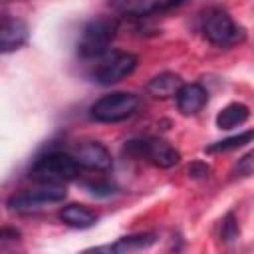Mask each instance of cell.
I'll list each match as a JSON object with an SVG mask.
<instances>
[{"label": "cell", "mask_w": 254, "mask_h": 254, "mask_svg": "<svg viewBox=\"0 0 254 254\" xmlns=\"http://www.w3.org/2000/svg\"><path fill=\"white\" fill-rule=\"evenodd\" d=\"M77 161L67 153H48L36 159L30 169V177L42 185H60L79 175Z\"/></svg>", "instance_id": "1"}, {"label": "cell", "mask_w": 254, "mask_h": 254, "mask_svg": "<svg viewBox=\"0 0 254 254\" xmlns=\"http://www.w3.org/2000/svg\"><path fill=\"white\" fill-rule=\"evenodd\" d=\"M115 32H117V22L113 18L99 16V18L89 20L79 34L77 54L87 60L101 58L109 50V44L115 38Z\"/></svg>", "instance_id": "2"}, {"label": "cell", "mask_w": 254, "mask_h": 254, "mask_svg": "<svg viewBox=\"0 0 254 254\" xmlns=\"http://www.w3.org/2000/svg\"><path fill=\"white\" fill-rule=\"evenodd\" d=\"M123 153L131 159H145L155 167L171 169L181 161V153L163 139H133L127 141Z\"/></svg>", "instance_id": "3"}, {"label": "cell", "mask_w": 254, "mask_h": 254, "mask_svg": "<svg viewBox=\"0 0 254 254\" xmlns=\"http://www.w3.org/2000/svg\"><path fill=\"white\" fill-rule=\"evenodd\" d=\"M141 105V99L135 93H127V91H115L109 95H103L101 99H97L91 109L89 115L91 119L99 121V123H117L123 121L127 117H131Z\"/></svg>", "instance_id": "4"}, {"label": "cell", "mask_w": 254, "mask_h": 254, "mask_svg": "<svg viewBox=\"0 0 254 254\" xmlns=\"http://www.w3.org/2000/svg\"><path fill=\"white\" fill-rule=\"evenodd\" d=\"M202 32L204 38L220 48H230L238 42L244 40V28H240L232 16L222 10V8H214L204 16V24H202Z\"/></svg>", "instance_id": "5"}, {"label": "cell", "mask_w": 254, "mask_h": 254, "mask_svg": "<svg viewBox=\"0 0 254 254\" xmlns=\"http://www.w3.org/2000/svg\"><path fill=\"white\" fill-rule=\"evenodd\" d=\"M135 67H137V58L131 52H123V50L109 52L107 50L99 58L93 77L101 85H111V83H117V81L129 77L135 71Z\"/></svg>", "instance_id": "6"}, {"label": "cell", "mask_w": 254, "mask_h": 254, "mask_svg": "<svg viewBox=\"0 0 254 254\" xmlns=\"http://www.w3.org/2000/svg\"><path fill=\"white\" fill-rule=\"evenodd\" d=\"M65 194H67L65 189L60 187V185H44V187L30 189V190L14 194L8 200V206L14 212H34V210H40L48 204L62 202L65 198Z\"/></svg>", "instance_id": "7"}, {"label": "cell", "mask_w": 254, "mask_h": 254, "mask_svg": "<svg viewBox=\"0 0 254 254\" xmlns=\"http://www.w3.org/2000/svg\"><path fill=\"white\" fill-rule=\"evenodd\" d=\"M71 157L77 161L79 167H85V169H91V171H107L113 165L111 153L107 151L105 145H101L97 141L79 143L71 151Z\"/></svg>", "instance_id": "8"}, {"label": "cell", "mask_w": 254, "mask_h": 254, "mask_svg": "<svg viewBox=\"0 0 254 254\" xmlns=\"http://www.w3.org/2000/svg\"><path fill=\"white\" fill-rule=\"evenodd\" d=\"M175 97H177V107L183 115L198 113L208 101V93L200 83H183L175 93Z\"/></svg>", "instance_id": "9"}, {"label": "cell", "mask_w": 254, "mask_h": 254, "mask_svg": "<svg viewBox=\"0 0 254 254\" xmlns=\"http://www.w3.org/2000/svg\"><path fill=\"white\" fill-rule=\"evenodd\" d=\"M28 26L22 20H0V52H14L28 42Z\"/></svg>", "instance_id": "10"}, {"label": "cell", "mask_w": 254, "mask_h": 254, "mask_svg": "<svg viewBox=\"0 0 254 254\" xmlns=\"http://www.w3.org/2000/svg\"><path fill=\"white\" fill-rule=\"evenodd\" d=\"M60 220L71 228H91L97 222V214L83 204H67L60 210Z\"/></svg>", "instance_id": "11"}, {"label": "cell", "mask_w": 254, "mask_h": 254, "mask_svg": "<svg viewBox=\"0 0 254 254\" xmlns=\"http://www.w3.org/2000/svg\"><path fill=\"white\" fill-rule=\"evenodd\" d=\"M181 85H183V81H181V77H179L177 73L165 71V73L155 75V77L147 83V91H149L153 97L167 99V97H175V93L179 91Z\"/></svg>", "instance_id": "12"}, {"label": "cell", "mask_w": 254, "mask_h": 254, "mask_svg": "<svg viewBox=\"0 0 254 254\" xmlns=\"http://www.w3.org/2000/svg\"><path fill=\"white\" fill-rule=\"evenodd\" d=\"M250 117V109L244 105V103H230L226 107H222L216 115V127L218 129H234L242 123H246Z\"/></svg>", "instance_id": "13"}, {"label": "cell", "mask_w": 254, "mask_h": 254, "mask_svg": "<svg viewBox=\"0 0 254 254\" xmlns=\"http://www.w3.org/2000/svg\"><path fill=\"white\" fill-rule=\"evenodd\" d=\"M113 6L125 16L143 18L157 12L161 8V0H113Z\"/></svg>", "instance_id": "14"}, {"label": "cell", "mask_w": 254, "mask_h": 254, "mask_svg": "<svg viewBox=\"0 0 254 254\" xmlns=\"http://www.w3.org/2000/svg\"><path fill=\"white\" fill-rule=\"evenodd\" d=\"M155 242L153 234H137V236H125L121 240H117L115 244L109 246V250L113 252H137V250H145Z\"/></svg>", "instance_id": "15"}, {"label": "cell", "mask_w": 254, "mask_h": 254, "mask_svg": "<svg viewBox=\"0 0 254 254\" xmlns=\"http://www.w3.org/2000/svg\"><path fill=\"white\" fill-rule=\"evenodd\" d=\"M250 141H252V131L248 129V131H244V133H240V135H234V137H228V139L218 141V143H214V145H208L206 151H208V153L232 151V149H238V147H242V145H246V143H250Z\"/></svg>", "instance_id": "16"}, {"label": "cell", "mask_w": 254, "mask_h": 254, "mask_svg": "<svg viewBox=\"0 0 254 254\" xmlns=\"http://www.w3.org/2000/svg\"><path fill=\"white\" fill-rule=\"evenodd\" d=\"M220 236H222V240H226V242H230V240L238 238V226H236V222H234V216H232V214H228V216L224 218Z\"/></svg>", "instance_id": "17"}, {"label": "cell", "mask_w": 254, "mask_h": 254, "mask_svg": "<svg viewBox=\"0 0 254 254\" xmlns=\"http://www.w3.org/2000/svg\"><path fill=\"white\" fill-rule=\"evenodd\" d=\"M85 189L97 196H107L113 192V187L109 183H103V181H89V183H85Z\"/></svg>", "instance_id": "18"}, {"label": "cell", "mask_w": 254, "mask_h": 254, "mask_svg": "<svg viewBox=\"0 0 254 254\" xmlns=\"http://www.w3.org/2000/svg\"><path fill=\"white\" fill-rule=\"evenodd\" d=\"M238 175H242V177H250L252 175V153L244 155L238 161Z\"/></svg>", "instance_id": "19"}, {"label": "cell", "mask_w": 254, "mask_h": 254, "mask_svg": "<svg viewBox=\"0 0 254 254\" xmlns=\"http://www.w3.org/2000/svg\"><path fill=\"white\" fill-rule=\"evenodd\" d=\"M189 175L194 177V179H200V177H206L208 175V167L202 165V163H192L189 167Z\"/></svg>", "instance_id": "20"}, {"label": "cell", "mask_w": 254, "mask_h": 254, "mask_svg": "<svg viewBox=\"0 0 254 254\" xmlns=\"http://www.w3.org/2000/svg\"><path fill=\"white\" fill-rule=\"evenodd\" d=\"M20 232L16 228H2L0 230V240H18Z\"/></svg>", "instance_id": "21"}, {"label": "cell", "mask_w": 254, "mask_h": 254, "mask_svg": "<svg viewBox=\"0 0 254 254\" xmlns=\"http://www.w3.org/2000/svg\"><path fill=\"white\" fill-rule=\"evenodd\" d=\"M0 2H6V0H0Z\"/></svg>", "instance_id": "22"}]
</instances>
